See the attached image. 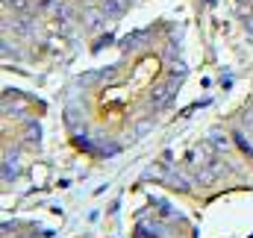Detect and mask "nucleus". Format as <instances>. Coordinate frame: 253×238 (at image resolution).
<instances>
[{
  "label": "nucleus",
  "instance_id": "obj_3",
  "mask_svg": "<svg viewBox=\"0 0 253 238\" xmlns=\"http://www.w3.org/2000/svg\"><path fill=\"white\" fill-rule=\"evenodd\" d=\"M239 3H248V9H253V0H239Z\"/></svg>",
  "mask_w": 253,
  "mask_h": 238
},
{
  "label": "nucleus",
  "instance_id": "obj_4",
  "mask_svg": "<svg viewBox=\"0 0 253 238\" xmlns=\"http://www.w3.org/2000/svg\"><path fill=\"white\" fill-rule=\"evenodd\" d=\"M248 30L253 33V18H248Z\"/></svg>",
  "mask_w": 253,
  "mask_h": 238
},
{
  "label": "nucleus",
  "instance_id": "obj_1",
  "mask_svg": "<svg viewBox=\"0 0 253 238\" xmlns=\"http://www.w3.org/2000/svg\"><path fill=\"white\" fill-rule=\"evenodd\" d=\"M171 91H174L171 85H165V88H159V91L153 94V106H165V103L171 100Z\"/></svg>",
  "mask_w": 253,
  "mask_h": 238
},
{
  "label": "nucleus",
  "instance_id": "obj_2",
  "mask_svg": "<svg viewBox=\"0 0 253 238\" xmlns=\"http://www.w3.org/2000/svg\"><path fill=\"white\" fill-rule=\"evenodd\" d=\"M209 138H212V147H215V150H227V147H230V141H227L221 132H212Z\"/></svg>",
  "mask_w": 253,
  "mask_h": 238
},
{
  "label": "nucleus",
  "instance_id": "obj_5",
  "mask_svg": "<svg viewBox=\"0 0 253 238\" xmlns=\"http://www.w3.org/2000/svg\"><path fill=\"white\" fill-rule=\"evenodd\" d=\"M251 112H253V103H251Z\"/></svg>",
  "mask_w": 253,
  "mask_h": 238
}]
</instances>
